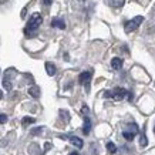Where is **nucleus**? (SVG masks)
Returning <instances> with one entry per match:
<instances>
[{
    "mask_svg": "<svg viewBox=\"0 0 155 155\" xmlns=\"http://www.w3.org/2000/svg\"><path fill=\"white\" fill-rule=\"evenodd\" d=\"M41 23H43L41 14L40 13L31 14V17H30L27 21V26L24 28V34H26L27 37H34V36L37 34V30H38V27H40Z\"/></svg>",
    "mask_w": 155,
    "mask_h": 155,
    "instance_id": "obj_1",
    "label": "nucleus"
},
{
    "mask_svg": "<svg viewBox=\"0 0 155 155\" xmlns=\"http://www.w3.org/2000/svg\"><path fill=\"white\" fill-rule=\"evenodd\" d=\"M142 21H144V17H142V16H137V17H134L132 20H128L127 23L124 24V31H125V33L135 31L137 28L140 27V24H142Z\"/></svg>",
    "mask_w": 155,
    "mask_h": 155,
    "instance_id": "obj_2",
    "label": "nucleus"
},
{
    "mask_svg": "<svg viewBox=\"0 0 155 155\" xmlns=\"http://www.w3.org/2000/svg\"><path fill=\"white\" fill-rule=\"evenodd\" d=\"M125 95H128V91L125 88H114L113 91H105L104 93V97H110V98H114L115 101H121V100L125 98Z\"/></svg>",
    "mask_w": 155,
    "mask_h": 155,
    "instance_id": "obj_3",
    "label": "nucleus"
},
{
    "mask_svg": "<svg viewBox=\"0 0 155 155\" xmlns=\"http://www.w3.org/2000/svg\"><path fill=\"white\" fill-rule=\"evenodd\" d=\"M91 77H93V71H83L78 77V81H80V84L85 85V90L88 91L90 88V81H91Z\"/></svg>",
    "mask_w": 155,
    "mask_h": 155,
    "instance_id": "obj_4",
    "label": "nucleus"
},
{
    "mask_svg": "<svg viewBox=\"0 0 155 155\" xmlns=\"http://www.w3.org/2000/svg\"><path fill=\"white\" fill-rule=\"evenodd\" d=\"M14 68H9V70L5 73V78H3V87H5L7 91H10L12 90V81H10V78L14 75Z\"/></svg>",
    "mask_w": 155,
    "mask_h": 155,
    "instance_id": "obj_5",
    "label": "nucleus"
},
{
    "mask_svg": "<svg viewBox=\"0 0 155 155\" xmlns=\"http://www.w3.org/2000/svg\"><path fill=\"white\" fill-rule=\"evenodd\" d=\"M51 26L56 28H60V30H64V28H66V23H64V20H61V19H53Z\"/></svg>",
    "mask_w": 155,
    "mask_h": 155,
    "instance_id": "obj_6",
    "label": "nucleus"
},
{
    "mask_svg": "<svg viewBox=\"0 0 155 155\" xmlns=\"http://www.w3.org/2000/svg\"><path fill=\"white\" fill-rule=\"evenodd\" d=\"M28 94L31 95L33 98H38V97H40V88H38L37 85H31V87L28 88Z\"/></svg>",
    "mask_w": 155,
    "mask_h": 155,
    "instance_id": "obj_7",
    "label": "nucleus"
},
{
    "mask_svg": "<svg viewBox=\"0 0 155 155\" xmlns=\"http://www.w3.org/2000/svg\"><path fill=\"white\" fill-rule=\"evenodd\" d=\"M111 67H113L114 70H120L122 67V58H120V57L113 58V60H111Z\"/></svg>",
    "mask_w": 155,
    "mask_h": 155,
    "instance_id": "obj_8",
    "label": "nucleus"
},
{
    "mask_svg": "<svg viewBox=\"0 0 155 155\" xmlns=\"http://www.w3.org/2000/svg\"><path fill=\"white\" fill-rule=\"evenodd\" d=\"M70 142L74 147H77V148H83V145H84L83 140H81V138H78V137H70Z\"/></svg>",
    "mask_w": 155,
    "mask_h": 155,
    "instance_id": "obj_9",
    "label": "nucleus"
},
{
    "mask_svg": "<svg viewBox=\"0 0 155 155\" xmlns=\"http://www.w3.org/2000/svg\"><path fill=\"white\" fill-rule=\"evenodd\" d=\"M46 71H47V74L50 75V77H53V75L56 74V66H54L53 63H50V61H47V63H46Z\"/></svg>",
    "mask_w": 155,
    "mask_h": 155,
    "instance_id": "obj_10",
    "label": "nucleus"
},
{
    "mask_svg": "<svg viewBox=\"0 0 155 155\" xmlns=\"http://www.w3.org/2000/svg\"><path fill=\"white\" fill-rule=\"evenodd\" d=\"M90 130H91V120H90L88 117H85L84 118V128H83V132H84L85 135H88Z\"/></svg>",
    "mask_w": 155,
    "mask_h": 155,
    "instance_id": "obj_11",
    "label": "nucleus"
},
{
    "mask_svg": "<svg viewBox=\"0 0 155 155\" xmlns=\"http://www.w3.org/2000/svg\"><path fill=\"white\" fill-rule=\"evenodd\" d=\"M107 3L113 7H122L125 5V0H107Z\"/></svg>",
    "mask_w": 155,
    "mask_h": 155,
    "instance_id": "obj_12",
    "label": "nucleus"
},
{
    "mask_svg": "<svg viewBox=\"0 0 155 155\" xmlns=\"http://www.w3.org/2000/svg\"><path fill=\"white\" fill-rule=\"evenodd\" d=\"M107 150L110 154H115L117 152V147H115L114 142H107Z\"/></svg>",
    "mask_w": 155,
    "mask_h": 155,
    "instance_id": "obj_13",
    "label": "nucleus"
},
{
    "mask_svg": "<svg viewBox=\"0 0 155 155\" xmlns=\"http://www.w3.org/2000/svg\"><path fill=\"white\" fill-rule=\"evenodd\" d=\"M122 137H124L125 140H128V141H132L134 137H135V134H132V132H130V131H124L122 132Z\"/></svg>",
    "mask_w": 155,
    "mask_h": 155,
    "instance_id": "obj_14",
    "label": "nucleus"
},
{
    "mask_svg": "<svg viewBox=\"0 0 155 155\" xmlns=\"http://www.w3.org/2000/svg\"><path fill=\"white\" fill-rule=\"evenodd\" d=\"M33 122H36V120H34V118H31V117H24L23 121H21V124H23L24 127H26V125H28V124H33Z\"/></svg>",
    "mask_w": 155,
    "mask_h": 155,
    "instance_id": "obj_15",
    "label": "nucleus"
},
{
    "mask_svg": "<svg viewBox=\"0 0 155 155\" xmlns=\"http://www.w3.org/2000/svg\"><path fill=\"white\" fill-rule=\"evenodd\" d=\"M140 144H141V147H147V144H148V141H147V137H145V134H142V135H141V141H140Z\"/></svg>",
    "mask_w": 155,
    "mask_h": 155,
    "instance_id": "obj_16",
    "label": "nucleus"
},
{
    "mask_svg": "<svg viewBox=\"0 0 155 155\" xmlns=\"http://www.w3.org/2000/svg\"><path fill=\"white\" fill-rule=\"evenodd\" d=\"M6 121H7V115H5V114H0V124H5Z\"/></svg>",
    "mask_w": 155,
    "mask_h": 155,
    "instance_id": "obj_17",
    "label": "nucleus"
},
{
    "mask_svg": "<svg viewBox=\"0 0 155 155\" xmlns=\"http://www.w3.org/2000/svg\"><path fill=\"white\" fill-rule=\"evenodd\" d=\"M41 130H43L41 127H38V128H34L33 131H31V134H33V135H36V134H40V132H41Z\"/></svg>",
    "mask_w": 155,
    "mask_h": 155,
    "instance_id": "obj_18",
    "label": "nucleus"
},
{
    "mask_svg": "<svg viewBox=\"0 0 155 155\" xmlns=\"http://www.w3.org/2000/svg\"><path fill=\"white\" fill-rule=\"evenodd\" d=\"M51 2H53V0H43V3H44V5H46V6L51 5Z\"/></svg>",
    "mask_w": 155,
    "mask_h": 155,
    "instance_id": "obj_19",
    "label": "nucleus"
},
{
    "mask_svg": "<svg viewBox=\"0 0 155 155\" xmlns=\"http://www.w3.org/2000/svg\"><path fill=\"white\" fill-rule=\"evenodd\" d=\"M88 113V108H87V105H84V107H83V114H87Z\"/></svg>",
    "mask_w": 155,
    "mask_h": 155,
    "instance_id": "obj_20",
    "label": "nucleus"
},
{
    "mask_svg": "<svg viewBox=\"0 0 155 155\" xmlns=\"http://www.w3.org/2000/svg\"><path fill=\"white\" fill-rule=\"evenodd\" d=\"M70 155H78V152H75L74 151V152H70Z\"/></svg>",
    "mask_w": 155,
    "mask_h": 155,
    "instance_id": "obj_21",
    "label": "nucleus"
}]
</instances>
